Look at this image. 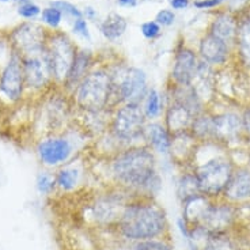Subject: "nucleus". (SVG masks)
I'll use <instances>...</instances> for the list:
<instances>
[{
	"instance_id": "1",
	"label": "nucleus",
	"mask_w": 250,
	"mask_h": 250,
	"mask_svg": "<svg viewBox=\"0 0 250 250\" xmlns=\"http://www.w3.org/2000/svg\"><path fill=\"white\" fill-rule=\"evenodd\" d=\"M113 180L125 189L155 193L161 188V177L156 173L155 152L147 144L132 146L113 156L110 162Z\"/></svg>"
},
{
	"instance_id": "2",
	"label": "nucleus",
	"mask_w": 250,
	"mask_h": 250,
	"mask_svg": "<svg viewBox=\"0 0 250 250\" xmlns=\"http://www.w3.org/2000/svg\"><path fill=\"white\" fill-rule=\"evenodd\" d=\"M117 229L123 237L131 241L155 239L166 231L167 219L162 207L146 197L125 204Z\"/></svg>"
},
{
	"instance_id": "3",
	"label": "nucleus",
	"mask_w": 250,
	"mask_h": 250,
	"mask_svg": "<svg viewBox=\"0 0 250 250\" xmlns=\"http://www.w3.org/2000/svg\"><path fill=\"white\" fill-rule=\"evenodd\" d=\"M75 102L87 113L104 112L114 98L112 74L106 69H94L75 88Z\"/></svg>"
},
{
	"instance_id": "4",
	"label": "nucleus",
	"mask_w": 250,
	"mask_h": 250,
	"mask_svg": "<svg viewBox=\"0 0 250 250\" xmlns=\"http://www.w3.org/2000/svg\"><path fill=\"white\" fill-rule=\"evenodd\" d=\"M146 120L142 104H123L114 110L110 133L120 143H132L143 138Z\"/></svg>"
},
{
	"instance_id": "5",
	"label": "nucleus",
	"mask_w": 250,
	"mask_h": 250,
	"mask_svg": "<svg viewBox=\"0 0 250 250\" xmlns=\"http://www.w3.org/2000/svg\"><path fill=\"white\" fill-rule=\"evenodd\" d=\"M113 87L116 102L123 104H142L147 94V75L140 68H125L113 76Z\"/></svg>"
},
{
	"instance_id": "6",
	"label": "nucleus",
	"mask_w": 250,
	"mask_h": 250,
	"mask_svg": "<svg viewBox=\"0 0 250 250\" xmlns=\"http://www.w3.org/2000/svg\"><path fill=\"white\" fill-rule=\"evenodd\" d=\"M232 174V166L227 158L213 156L196 169V178L199 182L200 193L216 196L225 190Z\"/></svg>"
},
{
	"instance_id": "7",
	"label": "nucleus",
	"mask_w": 250,
	"mask_h": 250,
	"mask_svg": "<svg viewBox=\"0 0 250 250\" xmlns=\"http://www.w3.org/2000/svg\"><path fill=\"white\" fill-rule=\"evenodd\" d=\"M45 50L49 60L53 82L64 84L76 56L72 41L65 34H55L46 40Z\"/></svg>"
},
{
	"instance_id": "8",
	"label": "nucleus",
	"mask_w": 250,
	"mask_h": 250,
	"mask_svg": "<svg viewBox=\"0 0 250 250\" xmlns=\"http://www.w3.org/2000/svg\"><path fill=\"white\" fill-rule=\"evenodd\" d=\"M23 59L18 52H14L0 76V93L13 102L21 100L25 90Z\"/></svg>"
},
{
	"instance_id": "9",
	"label": "nucleus",
	"mask_w": 250,
	"mask_h": 250,
	"mask_svg": "<svg viewBox=\"0 0 250 250\" xmlns=\"http://www.w3.org/2000/svg\"><path fill=\"white\" fill-rule=\"evenodd\" d=\"M14 46L17 48L15 52L19 55H25V57L38 55L44 52L46 46V37L45 31L41 26L22 25L15 29L11 36Z\"/></svg>"
},
{
	"instance_id": "10",
	"label": "nucleus",
	"mask_w": 250,
	"mask_h": 250,
	"mask_svg": "<svg viewBox=\"0 0 250 250\" xmlns=\"http://www.w3.org/2000/svg\"><path fill=\"white\" fill-rule=\"evenodd\" d=\"M23 72H25L26 86L31 90H42L53 81L49 60L46 56V50L23 57Z\"/></svg>"
},
{
	"instance_id": "11",
	"label": "nucleus",
	"mask_w": 250,
	"mask_h": 250,
	"mask_svg": "<svg viewBox=\"0 0 250 250\" xmlns=\"http://www.w3.org/2000/svg\"><path fill=\"white\" fill-rule=\"evenodd\" d=\"M38 156L46 166H56L67 162L72 154V144L64 136L48 138L40 142L37 147Z\"/></svg>"
},
{
	"instance_id": "12",
	"label": "nucleus",
	"mask_w": 250,
	"mask_h": 250,
	"mask_svg": "<svg viewBox=\"0 0 250 250\" xmlns=\"http://www.w3.org/2000/svg\"><path fill=\"white\" fill-rule=\"evenodd\" d=\"M234 219V209L230 206H216L208 203L196 227H200L207 232H222L227 226L231 225Z\"/></svg>"
},
{
	"instance_id": "13",
	"label": "nucleus",
	"mask_w": 250,
	"mask_h": 250,
	"mask_svg": "<svg viewBox=\"0 0 250 250\" xmlns=\"http://www.w3.org/2000/svg\"><path fill=\"white\" fill-rule=\"evenodd\" d=\"M199 60L193 50L182 48L177 52L171 69V81L174 86H189L197 72Z\"/></svg>"
},
{
	"instance_id": "14",
	"label": "nucleus",
	"mask_w": 250,
	"mask_h": 250,
	"mask_svg": "<svg viewBox=\"0 0 250 250\" xmlns=\"http://www.w3.org/2000/svg\"><path fill=\"white\" fill-rule=\"evenodd\" d=\"M196 117L197 116L189 107L180 102L171 101L165 116V126L167 128L170 135L190 131V126Z\"/></svg>"
},
{
	"instance_id": "15",
	"label": "nucleus",
	"mask_w": 250,
	"mask_h": 250,
	"mask_svg": "<svg viewBox=\"0 0 250 250\" xmlns=\"http://www.w3.org/2000/svg\"><path fill=\"white\" fill-rule=\"evenodd\" d=\"M242 119L234 113H225L219 116H211L209 138L231 140L237 138L242 129Z\"/></svg>"
},
{
	"instance_id": "16",
	"label": "nucleus",
	"mask_w": 250,
	"mask_h": 250,
	"mask_svg": "<svg viewBox=\"0 0 250 250\" xmlns=\"http://www.w3.org/2000/svg\"><path fill=\"white\" fill-rule=\"evenodd\" d=\"M126 201H123L116 196H105L104 199L95 201L93 207V215L100 223H112L119 220Z\"/></svg>"
},
{
	"instance_id": "17",
	"label": "nucleus",
	"mask_w": 250,
	"mask_h": 250,
	"mask_svg": "<svg viewBox=\"0 0 250 250\" xmlns=\"http://www.w3.org/2000/svg\"><path fill=\"white\" fill-rule=\"evenodd\" d=\"M144 140L151 150L158 154H169L171 135L161 123H150L144 128Z\"/></svg>"
},
{
	"instance_id": "18",
	"label": "nucleus",
	"mask_w": 250,
	"mask_h": 250,
	"mask_svg": "<svg viewBox=\"0 0 250 250\" xmlns=\"http://www.w3.org/2000/svg\"><path fill=\"white\" fill-rule=\"evenodd\" d=\"M229 53V45L219 40L211 33L201 40L200 42V55L207 64H222L226 62Z\"/></svg>"
},
{
	"instance_id": "19",
	"label": "nucleus",
	"mask_w": 250,
	"mask_h": 250,
	"mask_svg": "<svg viewBox=\"0 0 250 250\" xmlns=\"http://www.w3.org/2000/svg\"><path fill=\"white\" fill-rule=\"evenodd\" d=\"M91 60H93L91 52H88V50L76 52L75 60H74V64L69 69L67 79L64 82V86L71 91H75V88L78 87V84L81 83L82 79L90 72L88 69H90V65H91Z\"/></svg>"
},
{
	"instance_id": "20",
	"label": "nucleus",
	"mask_w": 250,
	"mask_h": 250,
	"mask_svg": "<svg viewBox=\"0 0 250 250\" xmlns=\"http://www.w3.org/2000/svg\"><path fill=\"white\" fill-rule=\"evenodd\" d=\"M225 194L230 200H245L250 197V171H232L230 181L225 188Z\"/></svg>"
},
{
	"instance_id": "21",
	"label": "nucleus",
	"mask_w": 250,
	"mask_h": 250,
	"mask_svg": "<svg viewBox=\"0 0 250 250\" xmlns=\"http://www.w3.org/2000/svg\"><path fill=\"white\" fill-rule=\"evenodd\" d=\"M237 33V21L231 15L223 14V15H220V17H218V18L213 21L211 34L215 36L216 38H219V40H222L227 45L235 38Z\"/></svg>"
},
{
	"instance_id": "22",
	"label": "nucleus",
	"mask_w": 250,
	"mask_h": 250,
	"mask_svg": "<svg viewBox=\"0 0 250 250\" xmlns=\"http://www.w3.org/2000/svg\"><path fill=\"white\" fill-rule=\"evenodd\" d=\"M128 23L125 21L124 17H121L120 14H109L105 21L101 23V33L107 38V40H117L121 37L126 30Z\"/></svg>"
},
{
	"instance_id": "23",
	"label": "nucleus",
	"mask_w": 250,
	"mask_h": 250,
	"mask_svg": "<svg viewBox=\"0 0 250 250\" xmlns=\"http://www.w3.org/2000/svg\"><path fill=\"white\" fill-rule=\"evenodd\" d=\"M178 197L181 201H187L190 197H194L197 194H200V188L199 182L194 174H184L178 181Z\"/></svg>"
},
{
	"instance_id": "24",
	"label": "nucleus",
	"mask_w": 250,
	"mask_h": 250,
	"mask_svg": "<svg viewBox=\"0 0 250 250\" xmlns=\"http://www.w3.org/2000/svg\"><path fill=\"white\" fill-rule=\"evenodd\" d=\"M203 250H237V248L223 232H208Z\"/></svg>"
},
{
	"instance_id": "25",
	"label": "nucleus",
	"mask_w": 250,
	"mask_h": 250,
	"mask_svg": "<svg viewBox=\"0 0 250 250\" xmlns=\"http://www.w3.org/2000/svg\"><path fill=\"white\" fill-rule=\"evenodd\" d=\"M162 105L163 101L161 94L156 90H150L146 100H144V114L146 117L150 120L158 119L162 113Z\"/></svg>"
},
{
	"instance_id": "26",
	"label": "nucleus",
	"mask_w": 250,
	"mask_h": 250,
	"mask_svg": "<svg viewBox=\"0 0 250 250\" xmlns=\"http://www.w3.org/2000/svg\"><path fill=\"white\" fill-rule=\"evenodd\" d=\"M79 181V170L78 169H62L56 174V184L62 190L69 192L76 187Z\"/></svg>"
},
{
	"instance_id": "27",
	"label": "nucleus",
	"mask_w": 250,
	"mask_h": 250,
	"mask_svg": "<svg viewBox=\"0 0 250 250\" xmlns=\"http://www.w3.org/2000/svg\"><path fill=\"white\" fill-rule=\"evenodd\" d=\"M238 45L244 62L250 65V21L238 27Z\"/></svg>"
},
{
	"instance_id": "28",
	"label": "nucleus",
	"mask_w": 250,
	"mask_h": 250,
	"mask_svg": "<svg viewBox=\"0 0 250 250\" xmlns=\"http://www.w3.org/2000/svg\"><path fill=\"white\" fill-rule=\"evenodd\" d=\"M132 250H171L169 245L165 244L159 239H146V241H138L133 245Z\"/></svg>"
},
{
	"instance_id": "29",
	"label": "nucleus",
	"mask_w": 250,
	"mask_h": 250,
	"mask_svg": "<svg viewBox=\"0 0 250 250\" xmlns=\"http://www.w3.org/2000/svg\"><path fill=\"white\" fill-rule=\"evenodd\" d=\"M62 17V14L57 10L56 7L53 6L48 7V8H45L44 11H42V21H44L45 23L49 26V27H53V29H56L57 26L60 25Z\"/></svg>"
},
{
	"instance_id": "30",
	"label": "nucleus",
	"mask_w": 250,
	"mask_h": 250,
	"mask_svg": "<svg viewBox=\"0 0 250 250\" xmlns=\"http://www.w3.org/2000/svg\"><path fill=\"white\" fill-rule=\"evenodd\" d=\"M52 6L56 7L57 10L62 14V15H67V17H71V18L78 19L83 17L81 10H78L74 4L71 3H67V1H53Z\"/></svg>"
},
{
	"instance_id": "31",
	"label": "nucleus",
	"mask_w": 250,
	"mask_h": 250,
	"mask_svg": "<svg viewBox=\"0 0 250 250\" xmlns=\"http://www.w3.org/2000/svg\"><path fill=\"white\" fill-rule=\"evenodd\" d=\"M56 184V178H53L48 173H41L37 178V188L41 193H48L50 192Z\"/></svg>"
},
{
	"instance_id": "32",
	"label": "nucleus",
	"mask_w": 250,
	"mask_h": 250,
	"mask_svg": "<svg viewBox=\"0 0 250 250\" xmlns=\"http://www.w3.org/2000/svg\"><path fill=\"white\" fill-rule=\"evenodd\" d=\"M142 34H143V37L148 38V40H154L161 34V26L158 25L156 22L143 23L142 25Z\"/></svg>"
},
{
	"instance_id": "33",
	"label": "nucleus",
	"mask_w": 250,
	"mask_h": 250,
	"mask_svg": "<svg viewBox=\"0 0 250 250\" xmlns=\"http://www.w3.org/2000/svg\"><path fill=\"white\" fill-rule=\"evenodd\" d=\"M175 15L173 11L170 10H161L159 13L156 14L155 22L159 26H171L174 23Z\"/></svg>"
},
{
	"instance_id": "34",
	"label": "nucleus",
	"mask_w": 250,
	"mask_h": 250,
	"mask_svg": "<svg viewBox=\"0 0 250 250\" xmlns=\"http://www.w3.org/2000/svg\"><path fill=\"white\" fill-rule=\"evenodd\" d=\"M72 31L78 34L79 37L82 38H86V40H90V31H88V26L87 22H86V19L83 18H78L75 19V22H74V29Z\"/></svg>"
},
{
	"instance_id": "35",
	"label": "nucleus",
	"mask_w": 250,
	"mask_h": 250,
	"mask_svg": "<svg viewBox=\"0 0 250 250\" xmlns=\"http://www.w3.org/2000/svg\"><path fill=\"white\" fill-rule=\"evenodd\" d=\"M40 11H41L40 7L33 4V3H27V4L18 7V14L21 17H23V18H34V17H37L38 14H40Z\"/></svg>"
},
{
	"instance_id": "36",
	"label": "nucleus",
	"mask_w": 250,
	"mask_h": 250,
	"mask_svg": "<svg viewBox=\"0 0 250 250\" xmlns=\"http://www.w3.org/2000/svg\"><path fill=\"white\" fill-rule=\"evenodd\" d=\"M225 0H199V1H194V7L197 8H213V7L222 4Z\"/></svg>"
},
{
	"instance_id": "37",
	"label": "nucleus",
	"mask_w": 250,
	"mask_h": 250,
	"mask_svg": "<svg viewBox=\"0 0 250 250\" xmlns=\"http://www.w3.org/2000/svg\"><path fill=\"white\" fill-rule=\"evenodd\" d=\"M169 3L175 10H184L189 6V0H169Z\"/></svg>"
},
{
	"instance_id": "38",
	"label": "nucleus",
	"mask_w": 250,
	"mask_h": 250,
	"mask_svg": "<svg viewBox=\"0 0 250 250\" xmlns=\"http://www.w3.org/2000/svg\"><path fill=\"white\" fill-rule=\"evenodd\" d=\"M242 126L245 128V131L250 135V109H248V110L244 113V117H242Z\"/></svg>"
},
{
	"instance_id": "39",
	"label": "nucleus",
	"mask_w": 250,
	"mask_h": 250,
	"mask_svg": "<svg viewBox=\"0 0 250 250\" xmlns=\"http://www.w3.org/2000/svg\"><path fill=\"white\" fill-rule=\"evenodd\" d=\"M117 3L121 7H136L138 0H117Z\"/></svg>"
},
{
	"instance_id": "40",
	"label": "nucleus",
	"mask_w": 250,
	"mask_h": 250,
	"mask_svg": "<svg viewBox=\"0 0 250 250\" xmlns=\"http://www.w3.org/2000/svg\"><path fill=\"white\" fill-rule=\"evenodd\" d=\"M84 14H86V17L90 19H95L97 17V14H95V10L91 8V7H86V10H84Z\"/></svg>"
},
{
	"instance_id": "41",
	"label": "nucleus",
	"mask_w": 250,
	"mask_h": 250,
	"mask_svg": "<svg viewBox=\"0 0 250 250\" xmlns=\"http://www.w3.org/2000/svg\"><path fill=\"white\" fill-rule=\"evenodd\" d=\"M15 3H17V4H19V6H23V4L30 3V0H15Z\"/></svg>"
},
{
	"instance_id": "42",
	"label": "nucleus",
	"mask_w": 250,
	"mask_h": 250,
	"mask_svg": "<svg viewBox=\"0 0 250 250\" xmlns=\"http://www.w3.org/2000/svg\"><path fill=\"white\" fill-rule=\"evenodd\" d=\"M0 1H10V0H0Z\"/></svg>"
},
{
	"instance_id": "43",
	"label": "nucleus",
	"mask_w": 250,
	"mask_h": 250,
	"mask_svg": "<svg viewBox=\"0 0 250 250\" xmlns=\"http://www.w3.org/2000/svg\"><path fill=\"white\" fill-rule=\"evenodd\" d=\"M249 18H250V10H249Z\"/></svg>"
}]
</instances>
